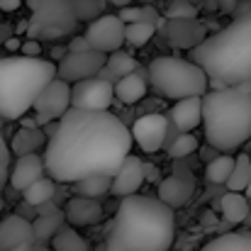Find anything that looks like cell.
<instances>
[{"instance_id":"obj_46","label":"cell","mask_w":251,"mask_h":251,"mask_svg":"<svg viewBox=\"0 0 251 251\" xmlns=\"http://www.w3.org/2000/svg\"><path fill=\"white\" fill-rule=\"evenodd\" d=\"M5 122H7V120H5V117L0 115V132H2V125H5Z\"/></svg>"},{"instance_id":"obj_1","label":"cell","mask_w":251,"mask_h":251,"mask_svg":"<svg viewBox=\"0 0 251 251\" xmlns=\"http://www.w3.org/2000/svg\"><path fill=\"white\" fill-rule=\"evenodd\" d=\"M132 129L117 115L71 107L44 147L47 173L59 183H78L95 173L115 176L132 154Z\"/></svg>"},{"instance_id":"obj_11","label":"cell","mask_w":251,"mask_h":251,"mask_svg":"<svg viewBox=\"0 0 251 251\" xmlns=\"http://www.w3.org/2000/svg\"><path fill=\"white\" fill-rule=\"evenodd\" d=\"M107 64V54L105 51H69L61 61H59V78L69 81V83H78L83 78L98 76Z\"/></svg>"},{"instance_id":"obj_4","label":"cell","mask_w":251,"mask_h":251,"mask_svg":"<svg viewBox=\"0 0 251 251\" xmlns=\"http://www.w3.org/2000/svg\"><path fill=\"white\" fill-rule=\"evenodd\" d=\"M202 132L212 149L237 151L251 139V83L210 88L202 95Z\"/></svg>"},{"instance_id":"obj_32","label":"cell","mask_w":251,"mask_h":251,"mask_svg":"<svg viewBox=\"0 0 251 251\" xmlns=\"http://www.w3.org/2000/svg\"><path fill=\"white\" fill-rule=\"evenodd\" d=\"M154 34H156L154 22H132V25H127V44L134 47V49L147 47Z\"/></svg>"},{"instance_id":"obj_48","label":"cell","mask_w":251,"mask_h":251,"mask_svg":"<svg viewBox=\"0 0 251 251\" xmlns=\"http://www.w3.org/2000/svg\"><path fill=\"white\" fill-rule=\"evenodd\" d=\"M34 251H54V249H39V247H37V249H34Z\"/></svg>"},{"instance_id":"obj_17","label":"cell","mask_w":251,"mask_h":251,"mask_svg":"<svg viewBox=\"0 0 251 251\" xmlns=\"http://www.w3.org/2000/svg\"><path fill=\"white\" fill-rule=\"evenodd\" d=\"M168 117L171 122L180 129V132H193L200 127L202 122V95H195V98H183V100H176L168 110Z\"/></svg>"},{"instance_id":"obj_19","label":"cell","mask_w":251,"mask_h":251,"mask_svg":"<svg viewBox=\"0 0 251 251\" xmlns=\"http://www.w3.org/2000/svg\"><path fill=\"white\" fill-rule=\"evenodd\" d=\"M193 190H195V183H193L190 176H171L166 180H161L159 198L171 207H180L190 200Z\"/></svg>"},{"instance_id":"obj_44","label":"cell","mask_w":251,"mask_h":251,"mask_svg":"<svg viewBox=\"0 0 251 251\" xmlns=\"http://www.w3.org/2000/svg\"><path fill=\"white\" fill-rule=\"evenodd\" d=\"M220 2H225L227 10H234V5H237V0H220Z\"/></svg>"},{"instance_id":"obj_26","label":"cell","mask_w":251,"mask_h":251,"mask_svg":"<svg viewBox=\"0 0 251 251\" xmlns=\"http://www.w3.org/2000/svg\"><path fill=\"white\" fill-rule=\"evenodd\" d=\"M22 195H25V202H29V205L39 207V205H44V202L54 200V195H56V180L47 173L44 178H39V180H34L29 188H25V190H22Z\"/></svg>"},{"instance_id":"obj_2","label":"cell","mask_w":251,"mask_h":251,"mask_svg":"<svg viewBox=\"0 0 251 251\" xmlns=\"http://www.w3.org/2000/svg\"><path fill=\"white\" fill-rule=\"evenodd\" d=\"M176 239V212L161 198L129 195L120 200L100 251H168Z\"/></svg>"},{"instance_id":"obj_5","label":"cell","mask_w":251,"mask_h":251,"mask_svg":"<svg viewBox=\"0 0 251 251\" xmlns=\"http://www.w3.org/2000/svg\"><path fill=\"white\" fill-rule=\"evenodd\" d=\"M59 76V64L32 56H2L0 59V115L7 122L22 120L39 93Z\"/></svg>"},{"instance_id":"obj_6","label":"cell","mask_w":251,"mask_h":251,"mask_svg":"<svg viewBox=\"0 0 251 251\" xmlns=\"http://www.w3.org/2000/svg\"><path fill=\"white\" fill-rule=\"evenodd\" d=\"M147 76H149V85L173 102L183 98L205 95L210 90V76L193 59L156 56L147 66Z\"/></svg>"},{"instance_id":"obj_22","label":"cell","mask_w":251,"mask_h":251,"mask_svg":"<svg viewBox=\"0 0 251 251\" xmlns=\"http://www.w3.org/2000/svg\"><path fill=\"white\" fill-rule=\"evenodd\" d=\"M220 212L222 217L229 222V225H242L247 217H249V198L247 193H225L222 200H220Z\"/></svg>"},{"instance_id":"obj_13","label":"cell","mask_w":251,"mask_h":251,"mask_svg":"<svg viewBox=\"0 0 251 251\" xmlns=\"http://www.w3.org/2000/svg\"><path fill=\"white\" fill-rule=\"evenodd\" d=\"M147 171H149V166H144L139 156L129 154L125 159V164L120 166V171L112 176V195H117L120 200L137 195V190L147 180Z\"/></svg>"},{"instance_id":"obj_23","label":"cell","mask_w":251,"mask_h":251,"mask_svg":"<svg viewBox=\"0 0 251 251\" xmlns=\"http://www.w3.org/2000/svg\"><path fill=\"white\" fill-rule=\"evenodd\" d=\"M64 220H66V212H64V210L51 212V215H37V217L32 220L37 242H51V239L64 229Z\"/></svg>"},{"instance_id":"obj_15","label":"cell","mask_w":251,"mask_h":251,"mask_svg":"<svg viewBox=\"0 0 251 251\" xmlns=\"http://www.w3.org/2000/svg\"><path fill=\"white\" fill-rule=\"evenodd\" d=\"M44 176H47L44 159L39 154H25V156H17L10 168V185L22 193L25 188H29L34 180H39Z\"/></svg>"},{"instance_id":"obj_7","label":"cell","mask_w":251,"mask_h":251,"mask_svg":"<svg viewBox=\"0 0 251 251\" xmlns=\"http://www.w3.org/2000/svg\"><path fill=\"white\" fill-rule=\"evenodd\" d=\"M32 7L29 34L32 37H59L74 29L76 12L71 0H27Z\"/></svg>"},{"instance_id":"obj_35","label":"cell","mask_w":251,"mask_h":251,"mask_svg":"<svg viewBox=\"0 0 251 251\" xmlns=\"http://www.w3.org/2000/svg\"><path fill=\"white\" fill-rule=\"evenodd\" d=\"M195 5L190 0H171L166 10V17L168 20H185V17H195Z\"/></svg>"},{"instance_id":"obj_41","label":"cell","mask_w":251,"mask_h":251,"mask_svg":"<svg viewBox=\"0 0 251 251\" xmlns=\"http://www.w3.org/2000/svg\"><path fill=\"white\" fill-rule=\"evenodd\" d=\"M20 5H22V0H0V10H5V12H12Z\"/></svg>"},{"instance_id":"obj_45","label":"cell","mask_w":251,"mask_h":251,"mask_svg":"<svg viewBox=\"0 0 251 251\" xmlns=\"http://www.w3.org/2000/svg\"><path fill=\"white\" fill-rule=\"evenodd\" d=\"M112 5H120V7H125V5H132V0H110Z\"/></svg>"},{"instance_id":"obj_30","label":"cell","mask_w":251,"mask_h":251,"mask_svg":"<svg viewBox=\"0 0 251 251\" xmlns=\"http://www.w3.org/2000/svg\"><path fill=\"white\" fill-rule=\"evenodd\" d=\"M51 249L54 251H88L90 244L78 234V229L74 227H64L54 239H51Z\"/></svg>"},{"instance_id":"obj_43","label":"cell","mask_w":251,"mask_h":251,"mask_svg":"<svg viewBox=\"0 0 251 251\" xmlns=\"http://www.w3.org/2000/svg\"><path fill=\"white\" fill-rule=\"evenodd\" d=\"M37 247L34 244H20V247H15V249H10V251H34Z\"/></svg>"},{"instance_id":"obj_31","label":"cell","mask_w":251,"mask_h":251,"mask_svg":"<svg viewBox=\"0 0 251 251\" xmlns=\"http://www.w3.org/2000/svg\"><path fill=\"white\" fill-rule=\"evenodd\" d=\"M125 25H132V22H154L156 27H161V20H159V12L151 7V5H142V7H134V5H125L120 7L117 12Z\"/></svg>"},{"instance_id":"obj_14","label":"cell","mask_w":251,"mask_h":251,"mask_svg":"<svg viewBox=\"0 0 251 251\" xmlns=\"http://www.w3.org/2000/svg\"><path fill=\"white\" fill-rule=\"evenodd\" d=\"M34 242H37V234H34L32 220L15 212L0 222V251H10L20 244H34Z\"/></svg>"},{"instance_id":"obj_28","label":"cell","mask_w":251,"mask_h":251,"mask_svg":"<svg viewBox=\"0 0 251 251\" xmlns=\"http://www.w3.org/2000/svg\"><path fill=\"white\" fill-rule=\"evenodd\" d=\"M251 183V156L249 154H239L237 161H234V171L227 180V188L234 190V193H247Z\"/></svg>"},{"instance_id":"obj_16","label":"cell","mask_w":251,"mask_h":251,"mask_svg":"<svg viewBox=\"0 0 251 251\" xmlns=\"http://www.w3.org/2000/svg\"><path fill=\"white\" fill-rule=\"evenodd\" d=\"M66 222L71 227H90V225H98L105 215L102 205L95 200V198H85V195H74L66 207Z\"/></svg>"},{"instance_id":"obj_33","label":"cell","mask_w":251,"mask_h":251,"mask_svg":"<svg viewBox=\"0 0 251 251\" xmlns=\"http://www.w3.org/2000/svg\"><path fill=\"white\" fill-rule=\"evenodd\" d=\"M193 151H198V137L190 134V132H180V134L173 139V144L168 147V156H171V159H185V156H190Z\"/></svg>"},{"instance_id":"obj_42","label":"cell","mask_w":251,"mask_h":251,"mask_svg":"<svg viewBox=\"0 0 251 251\" xmlns=\"http://www.w3.org/2000/svg\"><path fill=\"white\" fill-rule=\"evenodd\" d=\"M22 49V42L20 39H7L5 42V51H20Z\"/></svg>"},{"instance_id":"obj_34","label":"cell","mask_w":251,"mask_h":251,"mask_svg":"<svg viewBox=\"0 0 251 251\" xmlns=\"http://www.w3.org/2000/svg\"><path fill=\"white\" fill-rule=\"evenodd\" d=\"M71 5H74V12H76L78 20L93 22V20H98L100 15H105V12H102V10H105V0H71Z\"/></svg>"},{"instance_id":"obj_38","label":"cell","mask_w":251,"mask_h":251,"mask_svg":"<svg viewBox=\"0 0 251 251\" xmlns=\"http://www.w3.org/2000/svg\"><path fill=\"white\" fill-rule=\"evenodd\" d=\"M12 156H15V154H12V147L5 142V137H2V132H0V159H2L5 164H10Z\"/></svg>"},{"instance_id":"obj_10","label":"cell","mask_w":251,"mask_h":251,"mask_svg":"<svg viewBox=\"0 0 251 251\" xmlns=\"http://www.w3.org/2000/svg\"><path fill=\"white\" fill-rule=\"evenodd\" d=\"M85 37L95 51H120L122 44H127V25L120 15H100L93 20L85 29Z\"/></svg>"},{"instance_id":"obj_18","label":"cell","mask_w":251,"mask_h":251,"mask_svg":"<svg viewBox=\"0 0 251 251\" xmlns=\"http://www.w3.org/2000/svg\"><path fill=\"white\" fill-rule=\"evenodd\" d=\"M168 39H171L176 47L195 49V47L205 39V27L198 25L193 17H185V20H171V22H168Z\"/></svg>"},{"instance_id":"obj_27","label":"cell","mask_w":251,"mask_h":251,"mask_svg":"<svg viewBox=\"0 0 251 251\" xmlns=\"http://www.w3.org/2000/svg\"><path fill=\"white\" fill-rule=\"evenodd\" d=\"M234 161H237V156H229V154L215 156L205 166V178L210 183H215V185H227V180H229V176L234 171Z\"/></svg>"},{"instance_id":"obj_39","label":"cell","mask_w":251,"mask_h":251,"mask_svg":"<svg viewBox=\"0 0 251 251\" xmlns=\"http://www.w3.org/2000/svg\"><path fill=\"white\" fill-rule=\"evenodd\" d=\"M234 15L242 17V15H251V0H239L237 7H234Z\"/></svg>"},{"instance_id":"obj_40","label":"cell","mask_w":251,"mask_h":251,"mask_svg":"<svg viewBox=\"0 0 251 251\" xmlns=\"http://www.w3.org/2000/svg\"><path fill=\"white\" fill-rule=\"evenodd\" d=\"M7 180H10V164H5V161L0 159V190L5 188Z\"/></svg>"},{"instance_id":"obj_25","label":"cell","mask_w":251,"mask_h":251,"mask_svg":"<svg viewBox=\"0 0 251 251\" xmlns=\"http://www.w3.org/2000/svg\"><path fill=\"white\" fill-rule=\"evenodd\" d=\"M200 251H251V234L249 232L220 234L212 242H207Z\"/></svg>"},{"instance_id":"obj_49","label":"cell","mask_w":251,"mask_h":251,"mask_svg":"<svg viewBox=\"0 0 251 251\" xmlns=\"http://www.w3.org/2000/svg\"><path fill=\"white\" fill-rule=\"evenodd\" d=\"M0 210H2V195H0Z\"/></svg>"},{"instance_id":"obj_47","label":"cell","mask_w":251,"mask_h":251,"mask_svg":"<svg viewBox=\"0 0 251 251\" xmlns=\"http://www.w3.org/2000/svg\"><path fill=\"white\" fill-rule=\"evenodd\" d=\"M247 198L251 200V183H249V188H247Z\"/></svg>"},{"instance_id":"obj_3","label":"cell","mask_w":251,"mask_h":251,"mask_svg":"<svg viewBox=\"0 0 251 251\" xmlns=\"http://www.w3.org/2000/svg\"><path fill=\"white\" fill-rule=\"evenodd\" d=\"M190 59L205 69L210 88L251 83V15L234 17L220 32L205 37Z\"/></svg>"},{"instance_id":"obj_20","label":"cell","mask_w":251,"mask_h":251,"mask_svg":"<svg viewBox=\"0 0 251 251\" xmlns=\"http://www.w3.org/2000/svg\"><path fill=\"white\" fill-rule=\"evenodd\" d=\"M147 88H149V76L147 71H134V74H127L122 76L117 83H115V98L125 105H134L139 102L144 95H147Z\"/></svg>"},{"instance_id":"obj_12","label":"cell","mask_w":251,"mask_h":251,"mask_svg":"<svg viewBox=\"0 0 251 251\" xmlns=\"http://www.w3.org/2000/svg\"><path fill=\"white\" fill-rule=\"evenodd\" d=\"M168 125H171V120L161 112L142 115L132 125V137L144 154H156V151H161V147H166Z\"/></svg>"},{"instance_id":"obj_9","label":"cell","mask_w":251,"mask_h":251,"mask_svg":"<svg viewBox=\"0 0 251 251\" xmlns=\"http://www.w3.org/2000/svg\"><path fill=\"white\" fill-rule=\"evenodd\" d=\"M115 100V83L93 76L78 83H71V107L85 112H102Z\"/></svg>"},{"instance_id":"obj_24","label":"cell","mask_w":251,"mask_h":251,"mask_svg":"<svg viewBox=\"0 0 251 251\" xmlns=\"http://www.w3.org/2000/svg\"><path fill=\"white\" fill-rule=\"evenodd\" d=\"M74 188H76V195H85V198L100 200L102 195L112 193V176L95 173V176H88V178H81L78 183H74Z\"/></svg>"},{"instance_id":"obj_21","label":"cell","mask_w":251,"mask_h":251,"mask_svg":"<svg viewBox=\"0 0 251 251\" xmlns=\"http://www.w3.org/2000/svg\"><path fill=\"white\" fill-rule=\"evenodd\" d=\"M47 142H49V134L44 132V127H20L10 147L15 156H25V154H37L39 149L47 147Z\"/></svg>"},{"instance_id":"obj_29","label":"cell","mask_w":251,"mask_h":251,"mask_svg":"<svg viewBox=\"0 0 251 251\" xmlns=\"http://www.w3.org/2000/svg\"><path fill=\"white\" fill-rule=\"evenodd\" d=\"M105 69L120 81L122 76H127V74H134V71H139L142 66H139V61L132 56V54H125L122 49L120 51H112V54H107V64H105Z\"/></svg>"},{"instance_id":"obj_8","label":"cell","mask_w":251,"mask_h":251,"mask_svg":"<svg viewBox=\"0 0 251 251\" xmlns=\"http://www.w3.org/2000/svg\"><path fill=\"white\" fill-rule=\"evenodd\" d=\"M32 110H34V117H37L39 127L61 120L71 110V83L56 76L51 83L39 93V98L34 100Z\"/></svg>"},{"instance_id":"obj_36","label":"cell","mask_w":251,"mask_h":251,"mask_svg":"<svg viewBox=\"0 0 251 251\" xmlns=\"http://www.w3.org/2000/svg\"><path fill=\"white\" fill-rule=\"evenodd\" d=\"M20 54H22V56L39 59V54H42V47H39V42H37V39H27V42H22V49H20Z\"/></svg>"},{"instance_id":"obj_37","label":"cell","mask_w":251,"mask_h":251,"mask_svg":"<svg viewBox=\"0 0 251 251\" xmlns=\"http://www.w3.org/2000/svg\"><path fill=\"white\" fill-rule=\"evenodd\" d=\"M93 47H90V42H88V37L85 34H78V37H74L71 39V44H69V51H90Z\"/></svg>"}]
</instances>
